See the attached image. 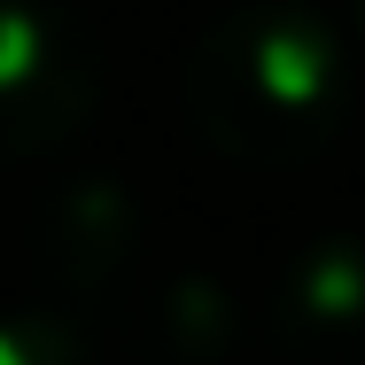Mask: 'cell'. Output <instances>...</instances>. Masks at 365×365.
<instances>
[{"instance_id": "obj_1", "label": "cell", "mask_w": 365, "mask_h": 365, "mask_svg": "<svg viewBox=\"0 0 365 365\" xmlns=\"http://www.w3.org/2000/svg\"><path fill=\"white\" fill-rule=\"evenodd\" d=\"M187 125L241 171H295L342 140L358 78L334 16L311 0H241L187 47Z\"/></svg>"}, {"instance_id": "obj_2", "label": "cell", "mask_w": 365, "mask_h": 365, "mask_svg": "<svg viewBox=\"0 0 365 365\" xmlns=\"http://www.w3.org/2000/svg\"><path fill=\"white\" fill-rule=\"evenodd\" d=\"M101 101L93 31L47 0H0V163L55 155Z\"/></svg>"}, {"instance_id": "obj_3", "label": "cell", "mask_w": 365, "mask_h": 365, "mask_svg": "<svg viewBox=\"0 0 365 365\" xmlns=\"http://www.w3.org/2000/svg\"><path fill=\"white\" fill-rule=\"evenodd\" d=\"M133 257H140V202L109 171H86V179H63V187L39 195V210H31V264L63 295V311L117 295Z\"/></svg>"}, {"instance_id": "obj_4", "label": "cell", "mask_w": 365, "mask_h": 365, "mask_svg": "<svg viewBox=\"0 0 365 365\" xmlns=\"http://www.w3.org/2000/svg\"><path fill=\"white\" fill-rule=\"evenodd\" d=\"M264 334L303 365H365V233L295 249L272 280Z\"/></svg>"}, {"instance_id": "obj_5", "label": "cell", "mask_w": 365, "mask_h": 365, "mask_svg": "<svg viewBox=\"0 0 365 365\" xmlns=\"http://www.w3.org/2000/svg\"><path fill=\"white\" fill-rule=\"evenodd\" d=\"M155 342L171 350V358H225L233 342H241V303L218 288V280H171L163 303H155Z\"/></svg>"}, {"instance_id": "obj_6", "label": "cell", "mask_w": 365, "mask_h": 365, "mask_svg": "<svg viewBox=\"0 0 365 365\" xmlns=\"http://www.w3.org/2000/svg\"><path fill=\"white\" fill-rule=\"evenodd\" d=\"M63 303H47L39 319H24V327H0V365H71L78 358V334L55 319Z\"/></svg>"}, {"instance_id": "obj_7", "label": "cell", "mask_w": 365, "mask_h": 365, "mask_svg": "<svg viewBox=\"0 0 365 365\" xmlns=\"http://www.w3.org/2000/svg\"><path fill=\"white\" fill-rule=\"evenodd\" d=\"M358 8H365V0H358Z\"/></svg>"}]
</instances>
